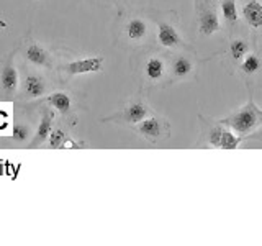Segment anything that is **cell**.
Wrapping results in <instances>:
<instances>
[{
    "mask_svg": "<svg viewBox=\"0 0 262 246\" xmlns=\"http://www.w3.org/2000/svg\"><path fill=\"white\" fill-rule=\"evenodd\" d=\"M49 148H53V150H57V148H62L66 139H68V136H66V133L61 130V128H56V130H51V133H49Z\"/></svg>",
    "mask_w": 262,
    "mask_h": 246,
    "instance_id": "obj_20",
    "label": "cell"
},
{
    "mask_svg": "<svg viewBox=\"0 0 262 246\" xmlns=\"http://www.w3.org/2000/svg\"><path fill=\"white\" fill-rule=\"evenodd\" d=\"M141 133L146 136V138H149V139H156L159 135H161V123L158 118H144L141 120V123H139V128H138Z\"/></svg>",
    "mask_w": 262,
    "mask_h": 246,
    "instance_id": "obj_12",
    "label": "cell"
},
{
    "mask_svg": "<svg viewBox=\"0 0 262 246\" xmlns=\"http://www.w3.org/2000/svg\"><path fill=\"white\" fill-rule=\"evenodd\" d=\"M23 89H25V92H27L28 97H39V95H43L46 92L45 79L36 76V74H30V76L25 77Z\"/></svg>",
    "mask_w": 262,
    "mask_h": 246,
    "instance_id": "obj_6",
    "label": "cell"
},
{
    "mask_svg": "<svg viewBox=\"0 0 262 246\" xmlns=\"http://www.w3.org/2000/svg\"><path fill=\"white\" fill-rule=\"evenodd\" d=\"M243 16L252 28L262 27V4L257 0H251L243 7Z\"/></svg>",
    "mask_w": 262,
    "mask_h": 246,
    "instance_id": "obj_4",
    "label": "cell"
},
{
    "mask_svg": "<svg viewBox=\"0 0 262 246\" xmlns=\"http://www.w3.org/2000/svg\"><path fill=\"white\" fill-rule=\"evenodd\" d=\"M193 69V64L187 59V57H177V59L174 61V64H172V72H174L176 77H187L188 74L192 72Z\"/></svg>",
    "mask_w": 262,
    "mask_h": 246,
    "instance_id": "obj_15",
    "label": "cell"
},
{
    "mask_svg": "<svg viewBox=\"0 0 262 246\" xmlns=\"http://www.w3.org/2000/svg\"><path fill=\"white\" fill-rule=\"evenodd\" d=\"M199 28L200 33L205 36H210L213 33H216L220 30V20L215 10H207L200 15V22H199Z\"/></svg>",
    "mask_w": 262,
    "mask_h": 246,
    "instance_id": "obj_5",
    "label": "cell"
},
{
    "mask_svg": "<svg viewBox=\"0 0 262 246\" xmlns=\"http://www.w3.org/2000/svg\"><path fill=\"white\" fill-rule=\"evenodd\" d=\"M53 118H54L53 112H45L43 118H41L39 127H38V131H36V139L33 141V145H39V143L46 141L48 136H49V133H51Z\"/></svg>",
    "mask_w": 262,
    "mask_h": 246,
    "instance_id": "obj_10",
    "label": "cell"
},
{
    "mask_svg": "<svg viewBox=\"0 0 262 246\" xmlns=\"http://www.w3.org/2000/svg\"><path fill=\"white\" fill-rule=\"evenodd\" d=\"M2 86L7 94H13L18 87V74L12 64H7L2 71Z\"/></svg>",
    "mask_w": 262,
    "mask_h": 246,
    "instance_id": "obj_9",
    "label": "cell"
},
{
    "mask_svg": "<svg viewBox=\"0 0 262 246\" xmlns=\"http://www.w3.org/2000/svg\"><path fill=\"white\" fill-rule=\"evenodd\" d=\"M223 123H226V125L233 131H236V133L246 135L256 127L262 125V110L257 109V107L254 105V102H249L248 105L243 107V110L223 120Z\"/></svg>",
    "mask_w": 262,
    "mask_h": 246,
    "instance_id": "obj_1",
    "label": "cell"
},
{
    "mask_svg": "<svg viewBox=\"0 0 262 246\" xmlns=\"http://www.w3.org/2000/svg\"><path fill=\"white\" fill-rule=\"evenodd\" d=\"M25 56H27V59L30 63L36 64V66L49 64V54L36 43H31V45L27 46V49H25Z\"/></svg>",
    "mask_w": 262,
    "mask_h": 246,
    "instance_id": "obj_7",
    "label": "cell"
},
{
    "mask_svg": "<svg viewBox=\"0 0 262 246\" xmlns=\"http://www.w3.org/2000/svg\"><path fill=\"white\" fill-rule=\"evenodd\" d=\"M221 131H223V128L221 127H215L211 131H210V143L213 146H220V139H221Z\"/></svg>",
    "mask_w": 262,
    "mask_h": 246,
    "instance_id": "obj_22",
    "label": "cell"
},
{
    "mask_svg": "<svg viewBox=\"0 0 262 246\" xmlns=\"http://www.w3.org/2000/svg\"><path fill=\"white\" fill-rule=\"evenodd\" d=\"M158 39L162 46L166 48H176L182 43V39H180L177 30L172 27L169 23H159L158 27Z\"/></svg>",
    "mask_w": 262,
    "mask_h": 246,
    "instance_id": "obj_3",
    "label": "cell"
},
{
    "mask_svg": "<svg viewBox=\"0 0 262 246\" xmlns=\"http://www.w3.org/2000/svg\"><path fill=\"white\" fill-rule=\"evenodd\" d=\"M103 57H87V59L74 61L66 66V71L69 74H85V72H98L102 71Z\"/></svg>",
    "mask_w": 262,
    "mask_h": 246,
    "instance_id": "obj_2",
    "label": "cell"
},
{
    "mask_svg": "<svg viewBox=\"0 0 262 246\" xmlns=\"http://www.w3.org/2000/svg\"><path fill=\"white\" fill-rule=\"evenodd\" d=\"M48 102L51 104L53 109L59 110L61 113H69L71 112V98L68 94L64 92H54L48 97Z\"/></svg>",
    "mask_w": 262,
    "mask_h": 246,
    "instance_id": "obj_14",
    "label": "cell"
},
{
    "mask_svg": "<svg viewBox=\"0 0 262 246\" xmlns=\"http://www.w3.org/2000/svg\"><path fill=\"white\" fill-rule=\"evenodd\" d=\"M229 51H231L233 59L237 61V59H241V57H244L246 54L249 53V48H248V43H246L244 39H233L231 46H229Z\"/></svg>",
    "mask_w": 262,
    "mask_h": 246,
    "instance_id": "obj_19",
    "label": "cell"
},
{
    "mask_svg": "<svg viewBox=\"0 0 262 246\" xmlns=\"http://www.w3.org/2000/svg\"><path fill=\"white\" fill-rule=\"evenodd\" d=\"M146 115H147V109L141 104V102H135V104H131L126 112H125V118L128 123H131V125H136V123H139L141 120L146 118Z\"/></svg>",
    "mask_w": 262,
    "mask_h": 246,
    "instance_id": "obj_13",
    "label": "cell"
},
{
    "mask_svg": "<svg viewBox=\"0 0 262 246\" xmlns=\"http://www.w3.org/2000/svg\"><path fill=\"white\" fill-rule=\"evenodd\" d=\"M144 72H146V76L147 79H151V80H159L162 79L164 76V72H166V64H164V61L161 59V57H149L144 66Z\"/></svg>",
    "mask_w": 262,
    "mask_h": 246,
    "instance_id": "obj_8",
    "label": "cell"
},
{
    "mask_svg": "<svg viewBox=\"0 0 262 246\" xmlns=\"http://www.w3.org/2000/svg\"><path fill=\"white\" fill-rule=\"evenodd\" d=\"M12 135H13V138L16 139V141H27V138L30 135V130H28L27 125H15Z\"/></svg>",
    "mask_w": 262,
    "mask_h": 246,
    "instance_id": "obj_21",
    "label": "cell"
},
{
    "mask_svg": "<svg viewBox=\"0 0 262 246\" xmlns=\"http://www.w3.org/2000/svg\"><path fill=\"white\" fill-rule=\"evenodd\" d=\"M260 66H262V63H260V59L256 54H246L244 61L241 64V69L246 74H254V72H257L260 69Z\"/></svg>",
    "mask_w": 262,
    "mask_h": 246,
    "instance_id": "obj_18",
    "label": "cell"
},
{
    "mask_svg": "<svg viewBox=\"0 0 262 246\" xmlns=\"http://www.w3.org/2000/svg\"><path fill=\"white\" fill-rule=\"evenodd\" d=\"M221 12H223L225 20L229 23H236L237 22V7H236V0H225L221 4Z\"/></svg>",
    "mask_w": 262,
    "mask_h": 246,
    "instance_id": "obj_17",
    "label": "cell"
},
{
    "mask_svg": "<svg viewBox=\"0 0 262 246\" xmlns=\"http://www.w3.org/2000/svg\"><path fill=\"white\" fill-rule=\"evenodd\" d=\"M146 31H147V27H146L144 20H141V18H133V20H129L126 25V35L129 39H133V41L143 39L146 36Z\"/></svg>",
    "mask_w": 262,
    "mask_h": 246,
    "instance_id": "obj_11",
    "label": "cell"
},
{
    "mask_svg": "<svg viewBox=\"0 0 262 246\" xmlns=\"http://www.w3.org/2000/svg\"><path fill=\"white\" fill-rule=\"evenodd\" d=\"M239 143H241V136H237V135L233 133V131L223 128L218 148H225V150H236V148L239 146Z\"/></svg>",
    "mask_w": 262,
    "mask_h": 246,
    "instance_id": "obj_16",
    "label": "cell"
}]
</instances>
